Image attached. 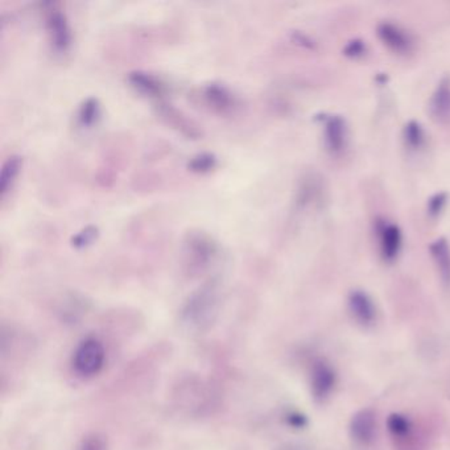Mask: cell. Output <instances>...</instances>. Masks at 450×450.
<instances>
[{"label": "cell", "mask_w": 450, "mask_h": 450, "mask_svg": "<svg viewBox=\"0 0 450 450\" xmlns=\"http://www.w3.org/2000/svg\"><path fill=\"white\" fill-rule=\"evenodd\" d=\"M221 306V284L210 279L190 295L181 309V323L192 332H205L214 324Z\"/></svg>", "instance_id": "cell-1"}, {"label": "cell", "mask_w": 450, "mask_h": 450, "mask_svg": "<svg viewBox=\"0 0 450 450\" xmlns=\"http://www.w3.org/2000/svg\"><path fill=\"white\" fill-rule=\"evenodd\" d=\"M218 244L205 231H189L182 244L184 264L189 273L206 270L218 255Z\"/></svg>", "instance_id": "cell-2"}, {"label": "cell", "mask_w": 450, "mask_h": 450, "mask_svg": "<svg viewBox=\"0 0 450 450\" xmlns=\"http://www.w3.org/2000/svg\"><path fill=\"white\" fill-rule=\"evenodd\" d=\"M105 360L106 350L103 343L95 337H88L78 343L73 352V370L81 378H93L102 371Z\"/></svg>", "instance_id": "cell-3"}, {"label": "cell", "mask_w": 450, "mask_h": 450, "mask_svg": "<svg viewBox=\"0 0 450 450\" xmlns=\"http://www.w3.org/2000/svg\"><path fill=\"white\" fill-rule=\"evenodd\" d=\"M46 26L51 44L57 53H66L72 46V29L61 9L52 7L46 11Z\"/></svg>", "instance_id": "cell-4"}, {"label": "cell", "mask_w": 450, "mask_h": 450, "mask_svg": "<svg viewBox=\"0 0 450 450\" xmlns=\"http://www.w3.org/2000/svg\"><path fill=\"white\" fill-rule=\"evenodd\" d=\"M335 386V372L325 360H315L310 371V388L315 400L323 402L332 394Z\"/></svg>", "instance_id": "cell-5"}, {"label": "cell", "mask_w": 450, "mask_h": 450, "mask_svg": "<svg viewBox=\"0 0 450 450\" xmlns=\"http://www.w3.org/2000/svg\"><path fill=\"white\" fill-rule=\"evenodd\" d=\"M157 111H159V115L162 117V120L168 126L179 131L181 135L188 139H199L202 136V131L199 130V127L193 120H190L189 117H185L177 108H173L165 102H162L159 103Z\"/></svg>", "instance_id": "cell-6"}, {"label": "cell", "mask_w": 450, "mask_h": 450, "mask_svg": "<svg viewBox=\"0 0 450 450\" xmlns=\"http://www.w3.org/2000/svg\"><path fill=\"white\" fill-rule=\"evenodd\" d=\"M349 429L354 441L360 445H369L374 440L377 431L375 414L371 409H360L351 417Z\"/></svg>", "instance_id": "cell-7"}, {"label": "cell", "mask_w": 450, "mask_h": 450, "mask_svg": "<svg viewBox=\"0 0 450 450\" xmlns=\"http://www.w3.org/2000/svg\"><path fill=\"white\" fill-rule=\"evenodd\" d=\"M130 85L143 94L145 97L155 98V100H162L165 94L168 93V88L164 82L157 78L156 75L145 72H132L128 75Z\"/></svg>", "instance_id": "cell-8"}, {"label": "cell", "mask_w": 450, "mask_h": 450, "mask_svg": "<svg viewBox=\"0 0 450 450\" xmlns=\"http://www.w3.org/2000/svg\"><path fill=\"white\" fill-rule=\"evenodd\" d=\"M349 309L355 321L362 326H370L375 321V305L363 291H352L349 296Z\"/></svg>", "instance_id": "cell-9"}, {"label": "cell", "mask_w": 450, "mask_h": 450, "mask_svg": "<svg viewBox=\"0 0 450 450\" xmlns=\"http://www.w3.org/2000/svg\"><path fill=\"white\" fill-rule=\"evenodd\" d=\"M204 98L207 105L219 114H229L236 106V100L233 93L219 83H209L205 86Z\"/></svg>", "instance_id": "cell-10"}, {"label": "cell", "mask_w": 450, "mask_h": 450, "mask_svg": "<svg viewBox=\"0 0 450 450\" xmlns=\"http://www.w3.org/2000/svg\"><path fill=\"white\" fill-rule=\"evenodd\" d=\"M21 169V157L20 156H9L6 162H3L1 171H0V197L6 199L11 189L14 188L19 173Z\"/></svg>", "instance_id": "cell-11"}, {"label": "cell", "mask_w": 450, "mask_h": 450, "mask_svg": "<svg viewBox=\"0 0 450 450\" xmlns=\"http://www.w3.org/2000/svg\"><path fill=\"white\" fill-rule=\"evenodd\" d=\"M433 117L440 122H450V82L442 81L431 102Z\"/></svg>", "instance_id": "cell-12"}, {"label": "cell", "mask_w": 450, "mask_h": 450, "mask_svg": "<svg viewBox=\"0 0 450 450\" xmlns=\"http://www.w3.org/2000/svg\"><path fill=\"white\" fill-rule=\"evenodd\" d=\"M378 33L380 38L397 52H405L409 49L411 40L405 35L404 31L395 27L394 24L383 23L378 28Z\"/></svg>", "instance_id": "cell-13"}, {"label": "cell", "mask_w": 450, "mask_h": 450, "mask_svg": "<svg viewBox=\"0 0 450 450\" xmlns=\"http://www.w3.org/2000/svg\"><path fill=\"white\" fill-rule=\"evenodd\" d=\"M325 136H326V145L330 151L338 152L342 150L345 139H346V127L341 117H333L329 119V122L326 123Z\"/></svg>", "instance_id": "cell-14"}, {"label": "cell", "mask_w": 450, "mask_h": 450, "mask_svg": "<svg viewBox=\"0 0 450 450\" xmlns=\"http://www.w3.org/2000/svg\"><path fill=\"white\" fill-rule=\"evenodd\" d=\"M382 252L387 261L397 258L400 246H402V234L395 225L384 226L382 229Z\"/></svg>", "instance_id": "cell-15"}, {"label": "cell", "mask_w": 450, "mask_h": 450, "mask_svg": "<svg viewBox=\"0 0 450 450\" xmlns=\"http://www.w3.org/2000/svg\"><path fill=\"white\" fill-rule=\"evenodd\" d=\"M100 117V100L97 98H88L81 105V108L78 110V123L83 128H91L94 125H97V122Z\"/></svg>", "instance_id": "cell-16"}, {"label": "cell", "mask_w": 450, "mask_h": 450, "mask_svg": "<svg viewBox=\"0 0 450 450\" xmlns=\"http://www.w3.org/2000/svg\"><path fill=\"white\" fill-rule=\"evenodd\" d=\"M434 259L437 261L440 271H441L442 278L445 280H450V255L449 247L445 242V239H439L431 246Z\"/></svg>", "instance_id": "cell-17"}, {"label": "cell", "mask_w": 450, "mask_h": 450, "mask_svg": "<svg viewBox=\"0 0 450 450\" xmlns=\"http://www.w3.org/2000/svg\"><path fill=\"white\" fill-rule=\"evenodd\" d=\"M216 167V157L213 153H199L190 159L188 169L197 174H205Z\"/></svg>", "instance_id": "cell-18"}, {"label": "cell", "mask_w": 450, "mask_h": 450, "mask_svg": "<svg viewBox=\"0 0 450 450\" xmlns=\"http://www.w3.org/2000/svg\"><path fill=\"white\" fill-rule=\"evenodd\" d=\"M98 229L95 226H88L85 227L83 230H81L77 235H74L72 239V244L74 248L77 250H82V248H86L91 244H94L98 238Z\"/></svg>", "instance_id": "cell-19"}, {"label": "cell", "mask_w": 450, "mask_h": 450, "mask_svg": "<svg viewBox=\"0 0 450 450\" xmlns=\"http://www.w3.org/2000/svg\"><path fill=\"white\" fill-rule=\"evenodd\" d=\"M387 427L394 436L402 437L411 431V422L403 414H392L388 417Z\"/></svg>", "instance_id": "cell-20"}, {"label": "cell", "mask_w": 450, "mask_h": 450, "mask_svg": "<svg viewBox=\"0 0 450 450\" xmlns=\"http://www.w3.org/2000/svg\"><path fill=\"white\" fill-rule=\"evenodd\" d=\"M407 143L411 147H420L424 142V132L422 126L417 122H409L404 128Z\"/></svg>", "instance_id": "cell-21"}, {"label": "cell", "mask_w": 450, "mask_h": 450, "mask_svg": "<svg viewBox=\"0 0 450 450\" xmlns=\"http://www.w3.org/2000/svg\"><path fill=\"white\" fill-rule=\"evenodd\" d=\"M75 450H108V442L103 436L93 433L86 436Z\"/></svg>", "instance_id": "cell-22"}, {"label": "cell", "mask_w": 450, "mask_h": 450, "mask_svg": "<svg viewBox=\"0 0 450 450\" xmlns=\"http://www.w3.org/2000/svg\"><path fill=\"white\" fill-rule=\"evenodd\" d=\"M446 202V194L445 193H440V194H436L433 199L429 201V214L432 216H437L442 210V207Z\"/></svg>", "instance_id": "cell-23"}, {"label": "cell", "mask_w": 450, "mask_h": 450, "mask_svg": "<svg viewBox=\"0 0 450 450\" xmlns=\"http://www.w3.org/2000/svg\"><path fill=\"white\" fill-rule=\"evenodd\" d=\"M363 53H365V44L360 40L350 41L349 46L345 48V54L351 56V57H357V56H360V54Z\"/></svg>", "instance_id": "cell-24"}, {"label": "cell", "mask_w": 450, "mask_h": 450, "mask_svg": "<svg viewBox=\"0 0 450 450\" xmlns=\"http://www.w3.org/2000/svg\"><path fill=\"white\" fill-rule=\"evenodd\" d=\"M287 420L291 427L293 428H304L306 424V419L303 414H298V412H291L287 416Z\"/></svg>", "instance_id": "cell-25"}, {"label": "cell", "mask_w": 450, "mask_h": 450, "mask_svg": "<svg viewBox=\"0 0 450 450\" xmlns=\"http://www.w3.org/2000/svg\"><path fill=\"white\" fill-rule=\"evenodd\" d=\"M280 450H301V449H298V448H295V446H287V448H284V449H280Z\"/></svg>", "instance_id": "cell-26"}]
</instances>
